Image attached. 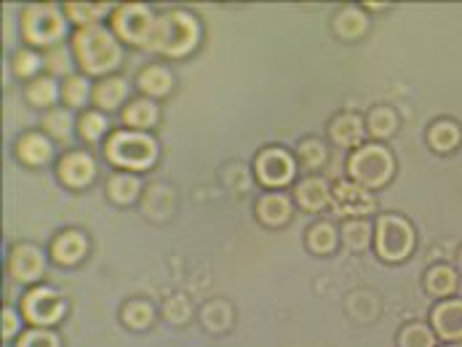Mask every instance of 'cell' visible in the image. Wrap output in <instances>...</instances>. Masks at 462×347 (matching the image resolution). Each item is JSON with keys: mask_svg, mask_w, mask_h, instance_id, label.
Listing matches in <instances>:
<instances>
[{"mask_svg": "<svg viewBox=\"0 0 462 347\" xmlns=\"http://www.w3.org/2000/svg\"><path fill=\"white\" fill-rule=\"evenodd\" d=\"M136 86H139V91L147 94L150 99H163V96H169L171 88H174V75H171V69L166 68V65L152 62V65H144V68L139 69Z\"/></svg>", "mask_w": 462, "mask_h": 347, "instance_id": "cell-23", "label": "cell"}, {"mask_svg": "<svg viewBox=\"0 0 462 347\" xmlns=\"http://www.w3.org/2000/svg\"><path fill=\"white\" fill-rule=\"evenodd\" d=\"M233 321H236V313H233V305L227 299H208L203 307H200V324L206 332L211 334H225L233 329Z\"/></svg>", "mask_w": 462, "mask_h": 347, "instance_id": "cell-26", "label": "cell"}, {"mask_svg": "<svg viewBox=\"0 0 462 347\" xmlns=\"http://www.w3.org/2000/svg\"><path fill=\"white\" fill-rule=\"evenodd\" d=\"M331 211L337 219H366L377 211L374 193L356 185L353 179H337L331 185Z\"/></svg>", "mask_w": 462, "mask_h": 347, "instance_id": "cell-10", "label": "cell"}, {"mask_svg": "<svg viewBox=\"0 0 462 347\" xmlns=\"http://www.w3.org/2000/svg\"><path fill=\"white\" fill-rule=\"evenodd\" d=\"M305 243L313 254L319 257H329L339 249V230L334 227V222L329 219H319L308 227L305 233Z\"/></svg>", "mask_w": 462, "mask_h": 347, "instance_id": "cell-27", "label": "cell"}, {"mask_svg": "<svg viewBox=\"0 0 462 347\" xmlns=\"http://www.w3.org/2000/svg\"><path fill=\"white\" fill-rule=\"evenodd\" d=\"M294 204L308 211V214H321L324 208L331 204V187L329 182L319 174H308L305 179H300L294 185V193H291Z\"/></svg>", "mask_w": 462, "mask_h": 347, "instance_id": "cell-15", "label": "cell"}, {"mask_svg": "<svg viewBox=\"0 0 462 347\" xmlns=\"http://www.w3.org/2000/svg\"><path fill=\"white\" fill-rule=\"evenodd\" d=\"M158 115H161V110H158L155 99H150V96H136V99H132L121 110V121L132 132H147V129H152L158 123Z\"/></svg>", "mask_w": 462, "mask_h": 347, "instance_id": "cell-24", "label": "cell"}, {"mask_svg": "<svg viewBox=\"0 0 462 347\" xmlns=\"http://www.w3.org/2000/svg\"><path fill=\"white\" fill-rule=\"evenodd\" d=\"M67 35V16L62 5L32 3L22 11V38L32 49H54Z\"/></svg>", "mask_w": 462, "mask_h": 347, "instance_id": "cell-6", "label": "cell"}, {"mask_svg": "<svg viewBox=\"0 0 462 347\" xmlns=\"http://www.w3.org/2000/svg\"><path fill=\"white\" fill-rule=\"evenodd\" d=\"M254 216L264 227H283L291 216H294V198H289L286 193H264L257 198Z\"/></svg>", "mask_w": 462, "mask_h": 347, "instance_id": "cell-17", "label": "cell"}, {"mask_svg": "<svg viewBox=\"0 0 462 347\" xmlns=\"http://www.w3.org/2000/svg\"><path fill=\"white\" fill-rule=\"evenodd\" d=\"M425 142L436 155H452L455 150H460L462 144V126L452 118H439L428 126Z\"/></svg>", "mask_w": 462, "mask_h": 347, "instance_id": "cell-20", "label": "cell"}, {"mask_svg": "<svg viewBox=\"0 0 462 347\" xmlns=\"http://www.w3.org/2000/svg\"><path fill=\"white\" fill-rule=\"evenodd\" d=\"M455 268H457V273L462 276V243H460V249H457V260H455Z\"/></svg>", "mask_w": 462, "mask_h": 347, "instance_id": "cell-43", "label": "cell"}, {"mask_svg": "<svg viewBox=\"0 0 462 347\" xmlns=\"http://www.w3.org/2000/svg\"><path fill=\"white\" fill-rule=\"evenodd\" d=\"M327 134L342 150H358L361 144H366L364 139L369 137L366 134V118L358 113H339L329 121Z\"/></svg>", "mask_w": 462, "mask_h": 347, "instance_id": "cell-14", "label": "cell"}, {"mask_svg": "<svg viewBox=\"0 0 462 347\" xmlns=\"http://www.w3.org/2000/svg\"><path fill=\"white\" fill-rule=\"evenodd\" d=\"M366 8H374V11H383V8H388V3H366Z\"/></svg>", "mask_w": 462, "mask_h": 347, "instance_id": "cell-44", "label": "cell"}, {"mask_svg": "<svg viewBox=\"0 0 462 347\" xmlns=\"http://www.w3.org/2000/svg\"><path fill=\"white\" fill-rule=\"evenodd\" d=\"M8 276L16 283H38L46 273V257L38 246L32 243H16L8 251Z\"/></svg>", "mask_w": 462, "mask_h": 347, "instance_id": "cell-11", "label": "cell"}, {"mask_svg": "<svg viewBox=\"0 0 462 347\" xmlns=\"http://www.w3.org/2000/svg\"><path fill=\"white\" fill-rule=\"evenodd\" d=\"M107 198L118 206H129L142 193V179L132 171H118L107 179Z\"/></svg>", "mask_w": 462, "mask_h": 347, "instance_id": "cell-29", "label": "cell"}, {"mask_svg": "<svg viewBox=\"0 0 462 347\" xmlns=\"http://www.w3.org/2000/svg\"><path fill=\"white\" fill-rule=\"evenodd\" d=\"M347 177L366 187V190H383L396 177V155L383 142H366L347 158Z\"/></svg>", "mask_w": 462, "mask_h": 347, "instance_id": "cell-3", "label": "cell"}, {"mask_svg": "<svg viewBox=\"0 0 462 347\" xmlns=\"http://www.w3.org/2000/svg\"><path fill=\"white\" fill-rule=\"evenodd\" d=\"M372 238H374V224L366 219H345L339 227V243L353 254L369 251Z\"/></svg>", "mask_w": 462, "mask_h": 347, "instance_id": "cell-25", "label": "cell"}, {"mask_svg": "<svg viewBox=\"0 0 462 347\" xmlns=\"http://www.w3.org/2000/svg\"><path fill=\"white\" fill-rule=\"evenodd\" d=\"M460 278L462 276L457 273L455 265L436 262V265H430V268L425 270V276H422V288H425L428 297H433L436 302H441V299H449V297L457 294Z\"/></svg>", "mask_w": 462, "mask_h": 347, "instance_id": "cell-16", "label": "cell"}, {"mask_svg": "<svg viewBox=\"0 0 462 347\" xmlns=\"http://www.w3.org/2000/svg\"><path fill=\"white\" fill-rule=\"evenodd\" d=\"M401 121H398V113L391 105H374L369 113H366V134L372 137V142H385L398 132Z\"/></svg>", "mask_w": 462, "mask_h": 347, "instance_id": "cell-28", "label": "cell"}, {"mask_svg": "<svg viewBox=\"0 0 462 347\" xmlns=\"http://www.w3.org/2000/svg\"><path fill=\"white\" fill-rule=\"evenodd\" d=\"M439 347H462V342H447V345H439Z\"/></svg>", "mask_w": 462, "mask_h": 347, "instance_id": "cell-45", "label": "cell"}, {"mask_svg": "<svg viewBox=\"0 0 462 347\" xmlns=\"http://www.w3.org/2000/svg\"><path fill=\"white\" fill-rule=\"evenodd\" d=\"M155 22H158V14H152L150 5H144V3H121L113 8V16H110L116 38L129 46L144 49V51L152 41Z\"/></svg>", "mask_w": 462, "mask_h": 347, "instance_id": "cell-7", "label": "cell"}, {"mask_svg": "<svg viewBox=\"0 0 462 347\" xmlns=\"http://www.w3.org/2000/svg\"><path fill=\"white\" fill-rule=\"evenodd\" d=\"M126 99H129V80L126 78L110 75V78L97 80L91 102L97 105L99 113H116L118 107H126Z\"/></svg>", "mask_w": 462, "mask_h": 347, "instance_id": "cell-19", "label": "cell"}, {"mask_svg": "<svg viewBox=\"0 0 462 347\" xmlns=\"http://www.w3.org/2000/svg\"><path fill=\"white\" fill-rule=\"evenodd\" d=\"M417 246V230L414 224L396 211L380 214L374 222V251L383 262H406Z\"/></svg>", "mask_w": 462, "mask_h": 347, "instance_id": "cell-5", "label": "cell"}, {"mask_svg": "<svg viewBox=\"0 0 462 347\" xmlns=\"http://www.w3.org/2000/svg\"><path fill=\"white\" fill-rule=\"evenodd\" d=\"M161 313H163V318H166L169 324L182 326V324H188V321L193 318V305H190V299H188L185 294H171V297L163 302Z\"/></svg>", "mask_w": 462, "mask_h": 347, "instance_id": "cell-39", "label": "cell"}, {"mask_svg": "<svg viewBox=\"0 0 462 347\" xmlns=\"http://www.w3.org/2000/svg\"><path fill=\"white\" fill-rule=\"evenodd\" d=\"M366 30H369V16L358 5H342L331 16V32L339 41H358L366 35Z\"/></svg>", "mask_w": 462, "mask_h": 347, "instance_id": "cell-21", "label": "cell"}, {"mask_svg": "<svg viewBox=\"0 0 462 347\" xmlns=\"http://www.w3.org/2000/svg\"><path fill=\"white\" fill-rule=\"evenodd\" d=\"M16 347H62V340L54 329H30L16 340Z\"/></svg>", "mask_w": 462, "mask_h": 347, "instance_id": "cell-41", "label": "cell"}, {"mask_svg": "<svg viewBox=\"0 0 462 347\" xmlns=\"http://www.w3.org/2000/svg\"><path fill=\"white\" fill-rule=\"evenodd\" d=\"M430 326L444 345L462 342V297L436 302V307L430 310Z\"/></svg>", "mask_w": 462, "mask_h": 347, "instance_id": "cell-13", "label": "cell"}, {"mask_svg": "<svg viewBox=\"0 0 462 347\" xmlns=\"http://www.w3.org/2000/svg\"><path fill=\"white\" fill-rule=\"evenodd\" d=\"M121 321L134 329V332H144V329H150L152 326V321H155V307H152V302H147V299H129L124 307H121Z\"/></svg>", "mask_w": 462, "mask_h": 347, "instance_id": "cell-36", "label": "cell"}, {"mask_svg": "<svg viewBox=\"0 0 462 347\" xmlns=\"http://www.w3.org/2000/svg\"><path fill=\"white\" fill-rule=\"evenodd\" d=\"M41 68H43V57H41L38 51H32V49H19V51H14V57H11V69H14L16 78L35 80Z\"/></svg>", "mask_w": 462, "mask_h": 347, "instance_id": "cell-38", "label": "cell"}, {"mask_svg": "<svg viewBox=\"0 0 462 347\" xmlns=\"http://www.w3.org/2000/svg\"><path fill=\"white\" fill-rule=\"evenodd\" d=\"M67 313V302L60 291L49 286H32L22 297V315L32 329H54Z\"/></svg>", "mask_w": 462, "mask_h": 347, "instance_id": "cell-8", "label": "cell"}, {"mask_svg": "<svg viewBox=\"0 0 462 347\" xmlns=\"http://www.w3.org/2000/svg\"><path fill=\"white\" fill-rule=\"evenodd\" d=\"M94 99V86L86 75H69L62 83V102L67 110H83Z\"/></svg>", "mask_w": 462, "mask_h": 347, "instance_id": "cell-35", "label": "cell"}, {"mask_svg": "<svg viewBox=\"0 0 462 347\" xmlns=\"http://www.w3.org/2000/svg\"><path fill=\"white\" fill-rule=\"evenodd\" d=\"M14 152H16V158L24 166L41 169V166L51 163V158H54V142L46 137V134H41V132H24L22 137L16 139Z\"/></svg>", "mask_w": 462, "mask_h": 347, "instance_id": "cell-18", "label": "cell"}, {"mask_svg": "<svg viewBox=\"0 0 462 347\" xmlns=\"http://www.w3.org/2000/svg\"><path fill=\"white\" fill-rule=\"evenodd\" d=\"M72 62H75V54H72L67 46H54V49H49L46 57H43V68L51 72V78H57V75H67V78H69Z\"/></svg>", "mask_w": 462, "mask_h": 347, "instance_id": "cell-40", "label": "cell"}, {"mask_svg": "<svg viewBox=\"0 0 462 347\" xmlns=\"http://www.w3.org/2000/svg\"><path fill=\"white\" fill-rule=\"evenodd\" d=\"M105 158L126 171H147L158 160V142L147 132H113L105 139Z\"/></svg>", "mask_w": 462, "mask_h": 347, "instance_id": "cell-4", "label": "cell"}, {"mask_svg": "<svg viewBox=\"0 0 462 347\" xmlns=\"http://www.w3.org/2000/svg\"><path fill=\"white\" fill-rule=\"evenodd\" d=\"M43 132H46V137L60 142V144H69V142H72V134H75L72 110H67V107H54V110L43 118Z\"/></svg>", "mask_w": 462, "mask_h": 347, "instance_id": "cell-34", "label": "cell"}, {"mask_svg": "<svg viewBox=\"0 0 462 347\" xmlns=\"http://www.w3.org/2000/svg\"><path fill=\"white\" fill-rule=\"evenodd\" d=\"M297 158L283 150V147H264L257 152L254 158V177L257 182L270 187V190H278V187H286L294 177H297Z\"/></svg>", "mask_w": 462, "mask_h": 347, "instance_id": "cell-9", "label": "cell"}, {"mask_svg": "<svg viewBox=\"0 0 462 347\" xmlns=\"http://www.w3.org/2000/svg\"><path fill=\"white\" fill-rule=\"evenodd\" d=\"M24 96L32 107H54L57 99H62V86L57 83V78L51 75H38L35 80L27 83L24 88Z\"/></svg>", "mask_w": 462, "mask_h": 347, "instance_id": "cell-30", "label": "cell"}, {"mask_svg": "<svg viewBox=\"0 0 462 347\" xmlns=\"http://www.w3.org/2000/svg\"><path fill=\"white\" fill-rule=\"evenodd\" d=\"M88 254V238L80 230H65L51 241V260L57 265H78Z\"/></svg>", "mask_w": 462, "mask_h": 347, "instance_id": "cell-22", "label": "cell"}, {"mask_svg": "<svg viewBox=\"0 0 462 347\" xmlns=\"http://www.w3.org/2000/svg\"><path fill=\"white\" fill-rule=\"evenodd\" d=\"M57 177L69 190H83L97 177V160L86 150H67L57 163Z\"/></svg>", "mask_w": 462, "mask_h": 347, "instance_id": "cell-12", "label": "cell"}, {"mask_svg": "<svg viewBox=\"0 0 462 347\" xmlns=\"http://www.w3.org/2000/svg\"><path fill=\"white\" fill-rule=\"evenodd\" d=\"M16 334H19V315L14 313L11 305H5L3 307V342H8Z\"/></svg>", "mask_w": 462, "mask_h": 347, "instance_id": "cell-42", "label": "cell"}, {"mask_svg": "<svg viewBox=\"0 0 462 347\" xmlns=\"http://www.w3.org/2000/svg\"><path fill=\"white\" fill-rule=\"evenodd\" d=\"M72 54H75L80 72L94 75V78H110V72H116L124 62L121 41L116 38L113 30H105L102 24L75 30Z\"/></svg>", "mask_w": 462, "mask_h": 347, "instance_id": "cell-1", "label": "cell"}, {"mask_svg": "<svg viewBox=\"0 0 462 347\" xmlns=\"http://www.w3.org/2000/svg\"><path fill=\"white\" fill-rule=\"evenodd\" d=\"M396 347H439V337L430 324L409 321L398 329Z\"/></svg>", "mask_w": 462, "mask_h": 347, "instance_id": "cell-33", "label": "cell"}, {"mask_svg": "<svg viewBox=\"0 0 462 347\" xmlns=\"http://www.w3.org/2000/svg\"><path fill=\"white\" fill-rule=\"evenodd\" d=\"M62 8H65L67 22H72L83 30V27L99 24L105 16H113L110 8H116V5H110V3H65Z\"/></svg>", "mask_w": 462, "mask_h": 347, "instance_id": "cell-31", "label": "cell"}, {"mask_svg": "<svg viewBox=\"0 0 462 347\" xmlns=\"http://www.w3.org/2000/svg\"><path fill=\"white\" fill-rule=\"evenodd\" d=\"M107 129H110V121H107V115H102L99 110H86V113L78 118V134H80L83 142H88V144L102 142L105 134H107Z\"/></svg>", "mask_w": 462, "mask_h": 347, "instance_id": "cell-37", "label": "cell"}, {"mask_svg": "<svg viewBox=\"0 0 462 347\" xmlns=\"http://www.w3.org/2000/svg\"><path fill=\"white\" fill-rule=\"evenodd\" d=\"M294 158H297V163H300L308 174H313V171H319V169H324V166H327L329 152H327V144H324L321 139L305 137L300 144H297Z\"/></svg>", "mask_w": 462, "mask_h": 347, "instance_id": "cell-32", "label": "cell"}, {"mask_svg": "<svg viewBox=\"0 0 462 347\" xmlns=\"http://www.w3.org/2000/svg\"><path fill=\"white\" fill-rule=\"evenodd\" d=\"M200 41L199 19L182 8L166 11L158 16L155 22V32L152 41L147 46L150 54H161V57H188Z\"/></svg>", "mask_w": 462, "mask_h": 347, "instance_id": "cell-2", "label": "cell"}]
</instances>
